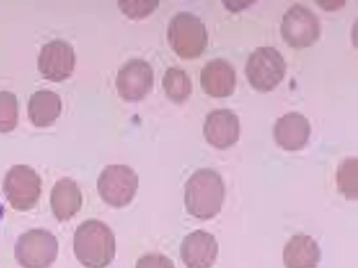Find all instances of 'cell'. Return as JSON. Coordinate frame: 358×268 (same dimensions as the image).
Wrapping results in <instances>:
<instances>
[{"label":"cell","mask_w":358,"mask_h":268,"mask_svg":"<svg viewBox=\"0 0 358 268\" xmlns=\"http://www.w3.org/2000/svg\"><path fill=\"white\" fill-rule=\"evenodd\" d=\"M225 186L221 175L208 168L196 170L185 185V205L187 212L200 220H209L221 211Z\"/></svg>","instance_id":"cell-1"},{"label":"cell","mask_w":358,"mask_h":268,"mask_svg":"<svg viewBox=\"0 0 358 268\" xmlns=\"http://www.w3.org/2000/svg\"><path fill=\"white\" fill-rule=\"evenodd\" d=\"M73 251L78 260L86 268H106L115 255V238L103 221L91 218L76 228Z\"/></svg>","instance_id":"cell-2"},{"label":"cell","mask_w":358,"mask_h":268,"mask_svg":"<svg viewBox=\"0 0 358 268\" xmlns=\"http://www.w3.org/2000/svg\"><path fill=\"white\" fill-rule=\"evenodd\" d=\"M166 36L172 50L183 59L199 57L208 45L206 25L197 15L188 11H180L172 17Z\"/></svg>","instance_id":"cell-3"},{"label":"cell","mask_w":358,"mask_h":268,"mask_svg":"<svg viewBox=\"0 0 358 268\" xmlns=\"http://www.w3.org/2000/svg\"><path fill=\"white\" fill-rule=\"evenodd\" d=\"M286 64L282 54L274 47H257L248 57L245 73L250 84L257 91L267 92L282 80Z\"/></svg>","instance_id":"cell-4"},{"label":"cell","mask_w":358,"mask_h":268,"mask_svg":"<svg viewBox=\"0 0 358 268\" xmlns=\"http://www.w3.org/2000/svg\"><path fill=\"white\" fill-rule=\"evenodd\" d=\"M97 191L108 205L122 208L129 204L138 188V177L134 170L124 164L105 167L96 182Z\"/></svg>","instance_id":"cell-5"},{"label":"cell","mask_w":358,"mask_h":268,"mask_svg":"<svg viewBox=\"0 0 358 268\" xmlns=\"http://www.w3.org/2000/svg\"><path fill=\"white\" fill-rule=\"evenodd\" d=\"M320 33V19L305 5L294 3L282 15L281 36L291 47H308L318 40Z\"/></svg>","instance_id":"cell-6"},{"label":"cell","mask_w":358,"mask_h":268,"mask_svg":"<svg viewBox=\"0 0 358 268\" xmlns=\"http://www.w3.org/2000/svg\"><path fill=\"white\" fill-rule=\"evenodd\" d=\"M58 242L44 229H31L21 234L15 245V256L24 268H48L57 258Z\"/></svg>","instance_id":"cell-7"},{"label":"cell","mask_w":358,"mask_h":268,"mask_svg":"<svg viewBox=\"0 0 358 268\" xmlns=\"http://www.w3.org/2000/svg\"><path fill=\"white\" fill-rule=\"evenodd\" d=\"M3 190L14 209L27 211L32 209L39 199L41 179L31 167L15 165L4 177Z\"/></svg>","instance_id":"cell-8"},{"label":"cell","mask_w":358,"mask_h":268,"mask_svg":"<svg viewBox=\"0 0 358 268\" xmlns=\"http://www.w3.org/2000/svg\"><path fill=\"white\" fill-rule=\"evenodd\" d=\"M76 61L72 45L64 40L55 39L42 46L38 57V68L45 79L61 82L71 75Z\"/></svg>","instance_id":"cell-9"},{"label":"cell","mask_w":358,"mask_h":268,"mask_svg":"<svg viewBox=\"0 0 358 268\" xmlns=\"http://www.w3.org/2000/svg\"><path fill=\"white\" fill-rule=\"evenodd\" d=\"M154 83V72L150 64L142 59H132L118 70L115 85L118 94L125 100L143 98Z\"/></svg>","instance_id":"cell-10"},{"label":"cell","mask_w":358,"mask_h":268,"mask_svg":"<svg viewBox=\"0 0 358 268\" xmlns=\"http://www.w3.org/2000/svg\"><path fill=\"white\" fill-rule=\"evenodd\" d=\"M240 130L238 117L228 108H220L206 115L203 132L209 144L218 149H226L238 141Z\"/></svg>","instance_id":"cell-11"},{"label":"cell","mask_w":358,"mask_h":268,"mask_svg":"<svg viewBox=\"0 0 358 268\" xmlns=\"http://www.w3.org/2000/svg\"><path fill=\"white\" fill-rule=\"evenodd\" d=\"M217 254L218 244L215 237L203 230L187 234L180 247V256L187 268H210Z\"/></svg>","instance_id":"cell-12"},{"label":"cell","mask_w":358,"mask_h":268,"mask_svg":"<svg viewBox=\"0 0 358 268\" xmlns=\"http://www.w3.org/2000/svg\"><path fill=\"white\" fill-rule=\"evenodd\" d=\"M273 133L278 146L285 151H295L303 149L308 143L311 126L303 114L289 112L276 120Z\"/></svg>","instance_id":"cell-13"},{"label":"cell","mask_w":358,"mask_h":268,"mask_svg":"<svg viewBox=\"0 0 358 268\" xmlns=\"http://www.w3.org/2000/svg\"><path fill=\"white\" fill-rule=\"evenodd\" d=\"M200 83L203 90L210 96L227 97L233 94L236 87V70L228 61L215 58L201 69Z\"/></svg>","instance_id":"cell-14"},{"label":"cell","mask_w":358,"mask_h":268,"mask_svg":"<svg viewBox=\"0 0 358 268\" xmlns=\"http://www.w3.org/2000/svg\"><path fill=\"white\" fill-rule=\"evenodd\" d=\"M320 258L318 244L304 234L292 236L283 248L282 260L286 268H316Z\"/></svg>","instance_id":"cell-15"},{"label":"cell","mask_w":358,"mask_h":268,"mask_svg":"<svg viewBox=\"0 0 358 268\" xmlns=\"http://www.w3.org/2000/svg\"><path fill=\"white\" fill-rule=\"evenodd\" d=\"M50 206L59 221L75 216L82 206V194L76 181L68 177L57 181L51 191Z\"/></svg>","instance_id":"cell-16"},{"label":"cell","mask_w":358,"mask_h":268,"mask_svg":"<svg viewBox=\"0 0 358 268\" xmlns=\"http://www.w3.org/2000/svg\"><path fill=\"white\" fill-rule=\"evenodd\" d=\"M61 110L60 96L49 89L35 91L28 102V117L37 127L51 126L59 116Z\"/></svg>","instance_id":"cell-17"},{"label":"cell","mask_w":358,"mask_h":268,"mask_svg":"<svg viewBox=\"0 0 358 268\" xmlns=\"http://www.w3.org/2000/svg\"><path fill=\"white\" fill-rule=\"evenodd\" d=\"M162 87L166 96L173 101L185 100L192 91V84L187 73L178 67H169L162 77Z\"/></svg>","instance_id":"cell-18"},{"label":"cell","mask_w":358,"mask_h":268,"mask_svg":"<svg viewBox=\"0 0 358 268\" xmlns=\"http://www.w3.org/2000/svg\"><path fill=\"white\" fill-rule=\"evenodd\" d=\"M357 159L349 158L344 160L338 166L336 181L339 191L347 199L357 198Z\"/></svg>","instance_id":"cell-19"},{"label":"cell","mask_w":358,"mask_h":268,"mask_svg":"<svg viewBox=\"0 0 358 268\" xmlns=\"http://www.w3.org/2000/svg\"><path fill=\"white\" fill-rule=\"evenodd\" d=\"M17 119L18 104L15 94L9 91H0V133L13 131Z\"/></svg>","instance_id":"cell-20"},{"label":"cell","mask_w":358,"mask_h":268,"mask_svg":"<svg viewBox=\"0 0 358 268\" xmlns=\"http://www.w3.org/2000/svg\"><path fill=\"white\" fill-rule=\"evenodd\" d=\"M122 12L131 19H141L151 14L157 8L158 1L130 0L118 1Z\"/></svg>","instance_id":"cell-21"},{"label":"cell","mask_w":358,"mask_h":268,"mask_svg":"<svg viewBox=\"0 0 358 268\" xmlns=\"http://www.w3.org/2000/svg\"><path fill=\"white\" fill-rule=\"evenodd\" d=\"M135 268H175L173 262L162 253H150L141 256Z\"/></svg>","instance_id":"cell-22"}]
</instances>
